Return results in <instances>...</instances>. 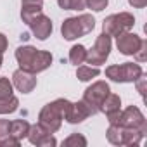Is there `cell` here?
<instances>
[{
	"label": "cell",
	"mask_w": 147,
	"mask_h": 147,
	"mask_svg": "<svg viewBox=\"0 0 147 147\" xmlns=\"http://www.w3.org/2000/svg\"><path fill=\"white\" fill-rule=\"evenodd\" d=\"M16 61L19 64V69H24L28 73H42L52 64V54L45 50H38L31 45H23L16 49Z\"/></svg>",
	"instance_id": "cell-1"
},
{
	"label": "cell",
	"mask_w": 147,
	"mask_h": 147,
	"mask_svg": "<svg viewBox=\"0 0 147 147\" xmlns=\"http://www.w3.org/2000/svg\"><path fill=\"white\" fill-rule=\"evenodd\" d=\"M69 100L66 99H57L47 106H43V109L40 111L38 114V123L49 130L50 133H55L61 125H62V119H64V111H66V106H67Z\"/></svg>",
	"instance_id": "cell-2"
},
{
	"label": "cell",
	"mask_w": 147,
	"mask_h": 147,
	"mask_svg": "<svg viewBox=\"0 0 147 147\" xmlns=\"http://www.w3.org/2000/svg\"><path fill=\"white\" fill-rule=\"evenodd\" d=\"M95 28V19L92 14H82L76 18H67L62 26H61V33L66 40H76L87 33H90Z\"/></svg>",
	"instance_id": "cell-3"
},
{
	"label": "cell",
	"mask_w": 147,
	"mask_h": 147,
	"mask_svg": "<svg viewBox=\"0 0 147 147\" xmlns=\"http://www.w3.org/2000/svg\"><path fill=\"white\" fill-rule=\"evenodd\" d=\"M142 75H144L142 67L133 62L116 64L106 69V76L116 83H131V82H137V78H140Z\"/></svg>",
	"instance_id": "cell-4"
},
{
	"label": "cell",
	"mask_w": 147,
	"mask_h": 147,
	"mask_svg": "<svg viewBox=\"0 0 147 147\" xmlns=\"http://www.w3.org/2000/svg\"><path fill=\"white\" fill-rule=\"evenodd\" d=\"M145 135L135 128L111 125L107 128V140L114 145H138Z\"/></svg>",
	"instance_id": "cell-5"
},
{
	"label": "cell",
	"mask_w": 147,
	"mask_h": 147,
	"mask_svg": "<svg viewBox=\"0 0 147 147\" xmlns=\"http://www.w3.org/2000/svg\"><path fill=\"white\" fill-rule=\"evenodd\" d=\"M111 125H119V126H128V128H135L138 131H142L144 135L147 133V121L144 118V114L140 113L138 107L130 106L125 111H119L116 118H113L109 121Z\"/></svg>",
	"instance_id": "cell-6"
},
{
	"label": "cell",
	"mask_w": 147,
	"mask_h": 147,
	"mask_svg": "<svg viewBox=\"0 0 147 147\" xmlns=\"http://www.w3.org/2000/svg\"><path fill=\"white\" fill-rule=\"evenodd\" d=\"M133 24H135V18L130 12L111 14L102 23V33H106L107 36H118V35L128 31L130 28H133Z\"/></svg>",
	"instance_id": "cell-7"
},
{
	"label": "cell",
	"mask_w": 147,
	"mask_h": 147,
	"mask_svg": "<svg viewBox=\"0 0 147 147\" xmlns=\"http://www.w3.org/2000/svg\"><path fill=\"white\" fill-rule=\"evenodd\" d=\"M109 92L111 90H109V85L106 82H95L92 87H88L85 90L82 100L90 107L92 114H97V113H100V106H102V102H104V99L107 97Z\"/></svg>",
	"instance_id": "cell-8"
},
{
	"label": "cell",
	"mask_w": 147,
	"mask_h": 147,
	"mask_svg": "<svg viewBox=\"0 0 147 147\" xmlns=\"http://www.w3.org/2000/svg\"><path fill=\"white\" fill-rule=\"evenodd\" d=\"M111 54V36H107L106 33H100L94 43V47L90 50H87V62L94 64V66H100L107 61Z\"/></svg>",
	"instance_id": "cell-9"
},
{
	"label": "cell",
	"mask_w": 147,
	"mask_h": 147,
	"mask_svg": "<svg viewBox=\"0 0 147 147\" xmlns=\"http://www.w3.org/2000/svg\"><path fill=\"white\" fill-rule=\"evenodd\" d=\"M26 24L31 28L33 35L38 38V40H47L52 33V21L50 18H47L43 12H38L35 14L33 18H30L26 21Z\"/></svg>",
	"instance_id": "cell-10"
},
{
	"label": "cell",
	"mask_w": 147,
	"mask_h": 147,
	"mask_svg": "<svg viewBox=\"0 0 147 147\" xmlns=\"http://www.w3.org/2000/svg\"><path fill=\"white\" fill-rule=\"evenodd\" d=\"M88 116H92V111H90V107H88L83 100H78V102H67L66 111H64V119H66L67 123L76 125V123L85 121Z\"/></svg>",
	"instance_id": "cell-11"
},
{
	"label": "cell",
	"mask_w": 147,
	"mask_h": 147,
	"mask_svg": "<svg viewBox=\"0 0 147 147\" xmlns=\"http://www.w3.org/2000/svg\"><path fill=\"white\" fill-rule=\"evenodd\" d=\"M28 138L33 145L38 147H54L57 144V140L52 137V133L49 130H45L40 123L38 125H30V131H28Z\"/></svg>",
	"instance_id": "cell-12"
},
{
	"label": "cell",
	"mask_w": 147,
	"mask_h": 147,
	"mask_svg": "<svg viewBox=\"0 0 147 147\" xmlns=\"http://www.w3.org/2000/svg\"><path fill=\"white\" fill-rule=\"evenodd\" d=\"M142 43V38L135 33H130V31H125L121 35L116 36V45H118V50L123 54V55H133L138 47Z\"/></svg>",
	"instance_id": "cell-13"
},
{
	"label": "cell",
	"mask_w": 147,
	"mask_h": 147,
	"mask_svg": "<svg viewBox=\"0 0 147 147\" xmlns=\"http://www.w3.org/2000/svg\"><path fill=\"white\" fill-rule=\"evenodd\" d=\"M12 83H14V87L19 92L30 94L36 87V78H35L33 73H28L24 69H18V71H14V75H12Z\"/></svg>",
	"instance_id": "cell-14"
},
{
	"label": "cell",
	"mask_w": 147,
	"mask_h": 147,
	"mask_svg": "<svg viewBox=\"0 0 147 147\" xmlns=\"http://www.w3.org/2000/svg\"><path fill=\"white\" fill-rule=\"evenodd\" d=\"M100 111L107 116V119L111 121L113 118H116L118 116V113L121 111V99H119V95H116V94H107V97L104 99V102H102V106H100Z\"/></svg>",
	"instance_id": "cell-15"
},
{
	"label": "cell",
	"mask_w": 147,
	"mask_h": 147,
	"mask_svg": "<svg viewBox=\"0 0 147 147\" xmlns=\"http://www.w3.org/2000/svg\"><path fill=\"white\" fill-rule=\"evenodd\" d=\"M42 7H43V0H21V18H23V21L26 23L30 18L42 12Z\"/></svg>",
	"instance_id": "cell-16"
},
{
	"label": "cell",
	"mask_w": 147,
	"mask_h": 147,
	"mask_svg": "<svg viewBox=\"0 0 147 147\" xmlns=\"http://www.w3.org/2000/svg\"><path fill=\"white\" fill-rule=\"evenodd\" d=\"M28 131H30V123L24 119H16V121H11L9 125V135L19 142L24 137H28Z\"/></svg>",
	"instance_id": "cell-17"
},
{
	"label": "cell",
	"mask_w": 147,
	"mask_h": 147,
	"mask_svg": "<svg viewBox=\"0 0 147 147\" xmlns=\"http://www.w3.org/2000/svg\"><path fill=\"white\" fill-rule=\"evenodd\" d=\"M99 67L97 66H80L78 69H76V76H78V80L80 82H90L92 78H95V76H99Z\"/></svg>",
	"instance_id": "cell-18"
},
{
	"label": "cell",
	"mask_w": 147,
	"mask_h": 147,
	"mask_svg": "<svg viewBox=\"0 0 147 147\" xmlns=\"http://www.w3.org/2000/svg\"><path fill=\"white\" fill-rule=\"evenodd\" d=\"M85 59H87V49L83 45L71 47V50H69V61H71V64H75V66L83 64Z\"/></svg>",
	"instance_id": "cell-19"
},
{
	"label": "cell",
	"mask_w": 147,
	"mask_h": 147,
	"mask_svg": "<svg viewBox=\"0 0 147 147\" xmlns=\"http://www.w3.org/2000/svg\"><path fill=\"white\" fill-rule=\"evenodd\" d=\"M18 106H19V100L14 95L0 99V114H11V113H14L18 109Z\"/></svg>",
	"instance_id": "cell-20"
},
{
	"label": "cell",
	"mask_w": 147,
	"mask_h": 147,
	"mask_svg": "<svg viewBox=\"0 0 147 147\" xmlns=\"http://www.w3.org/2000/svg\"><path fill=\"white\" fill-rule=\"evenodd\" d=\"M57 4L64 11H82V9H85V0H57Z\"/></svg>",
	"instance_id": "cell-21"
},
{
	"label": "cell",
	"mask_w": 147,
	"mask_h": 147,
	"mask_svg": "<svg viewBox=\"0 0 147 147\" xmlns=\"http://www.w3.org/2000/svg\"><path fill=\"white\" fill-rule=\"evenodd\" d=\"M62 145L64 147H85L87 145V138L83 137V135H80V133H73V135H69L64 142H62Z\"/></svg>",
	"instance_id": "cell-22"
},
{
	"label": "cell",
	"mask_w": 147,
	"mask_h": 147,
	"mask_svg": "<svg viewBox=\"0 0 147 147\" xmlns=\"http://www.w3.org/2000/svg\"><path fill=\"white\" fill-rule=\"evenodd\" d=\"M107 4H109V0H85V5H87L88 9L95 11V12L104 11V9L107 7Z\"/></svg>",
	"instance_id": "cell-23"
},
{
	"label": "cell",
	"mask_w": 147,
	"mask_h": 147,
	"mask_svg": "<svg viewBox=\"0 0 147 147\" xmlns=\"http://www.w3.org/2000/svg\"><path fill=\"white\" fill-rule=\"evenodd\" d=\"M9 95H12V83L9 78H0V99H5Z\"/></svg>",
	"instance_id": "cell-24"
},
{
	"label": "cell",
	"mask_w": 147,
	"mask_h": 147,
	"mask_svg": "<svg viewBox=\"0 0 147 147\" xmlns=\"http://www.w3.org/2000/svg\"><path fill=\"white\" fill-rule=\"evenodd\" d=\"M133 57H135L138 62H144V61L147 59V42H145V40H142V43H140L138 50L133 54Z\"/></svg>",
	"instance_id": "cell-25"
},
{
	"label": "cell",
	"mask_w": 147,
	"mask_h": 147,
	"mask_svg": "<svg viewBox=\"0 0 147 147\" xmlns=\"http://www.w3.org/2000/svg\"><path fill=\"white\" fill-rule=\"evenodd\" d=\"M7 36L4 33H0V67H2V59H4V52L7 50Z\"/></svg>",
	"instance_id": "cell-26"
},
{
	"label": "cell",
	"mask_w": 147,
	"mask_h": 147,
	"mask_svg": "<svg viewBox=\"0 0 147 147\" xmlns=\"http://www.w3.org/2000/svg\"><path fill=\"white\" fill-rule=\"evenodd\" d=\"M9 125H11L9 119H0V138L9 135Z\"/></svg>",
	"instance_id": "cell-27"
},
{
	"label": "cell",
	"mask_w": 147,
	"mask_h": 147,
	"mask_svg": "<svg viewBox=\"0 0 147 147\" xmlns=\"http://www.w3.org/2000/svg\"><path fill=\"white\" fill-rule=\"evenodd\" d=\"M137 87H138V92H140V95H144L145 94V78H144V75L140 76V78H137Z\"/></svg>",
	"instance_id": "cell-28"
},
{
	"label": "cell",
	"mask_w": 147,
	"mask_h": 147,
	"mask_svg": "<svg viewBox=\"0 0 147 147\" xmlns=\"http://www.w3.org/2000/svg\"><path fill=\"white\" fill-rule=\"evenodd\" d=\"M128 4L133 5V7H137V9H142V7L147 5V0H128Z\"/></svg>",
	"instance_id": "cell-29"
}]
</instances>
